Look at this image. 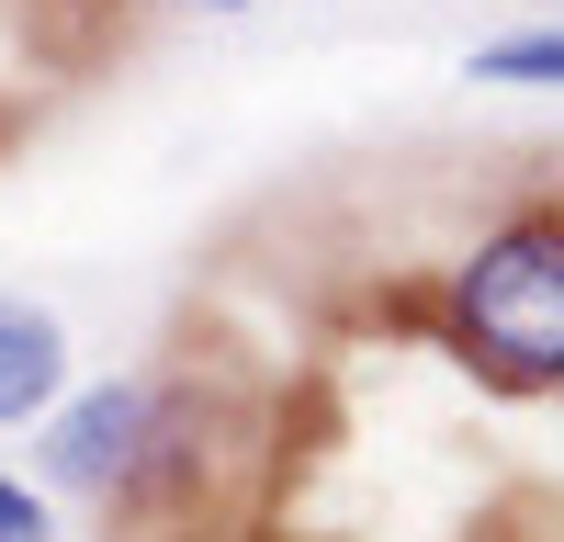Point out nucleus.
Listing matches in <instances>:
<instances>
[{
  "mask_svg": "<svg viewBox=\"0 0 564 542\" xmlns=\"http://www.w3.org/2000/svg\"><path fill=\"white\" fill-rule=\"evenodd\" d=\"M441 339L486 384H520V395L564 384V215H508L452 260Z\"/></svg>",
  "mask_w": 564,
  "mask_h": 542,
  "instance_id": "f257e3e1",
  "label": "nucleus"
},
{
  "mask_svg": "<svg viewBox=\"0 0 564 542\" xmlns=\"http://www.w3.org/2000/svg\"><path fill=\"white\" fill-rule=\"evenodd\" d=\"M148 419H159V373H90V384H68L34 419L45 497H124L135 452H148Z\"/></svg>",
  "mask_w": 564,
  "mask_h": 542,
  "instance_id": "f03ea898",
  "label": "nucleus"
},
{
  "mask_svg": "<svg viewBox=\"0 0 564 542\" xmlns=\"http://www.w3.org/2000/svg\"><path fill=\"white\" fill-rule=\"evenodd\" d=\"M57 395H68V316L0 294V430H34Z\"/></svg>",
  "mask_w": 564,
  "mask_h": 542,
  "instance_id": "7ed1b4c3",
  "label": "nucleus"
},
{
  "mask_svg": "<svg viewBox=\"0 0 564 542\" xmlns=\"http://www.w3.org/2000/svg\"><path fill=\"white\" fill-rule=\"evenodd\" d=\"M463 79H475V90H564V12L463 45Z\"/></svg>",
  "mask_w": 564,
  "mask_h": 542,
  "instance_id": "20e7f679",
  "label": "nucleus"
},
{
  "mask_svg": "<svg viewBox=\"0 0 564 542\" xmlns=\"http://www.w3.org/2000/svg\"><path fill=\"white\" fill-rule=\"evenodd\" d=\"M0 542H57V497L0 464Z\"/></svg>",
  "mask_w": 564,
  "mask_h": 542,
  "instance_id": "39448f33",
  "label": "nucleus"
},
{
  "mask_svg": "<svg viewBox=\"0 0 564 542\" xmlns=\"http://www.w3.org/2000/svg\"><path fill=\"white\" fill-rule=\"evenodd\" d=\"M159 12H204V23H226V12H260V0H159Z\"/></svg>",
  "mask_w": 564,
  "mask_h": 542,
  "instance_id": "423d86ee",
  "label": "nucleus"
}]
</instances>
